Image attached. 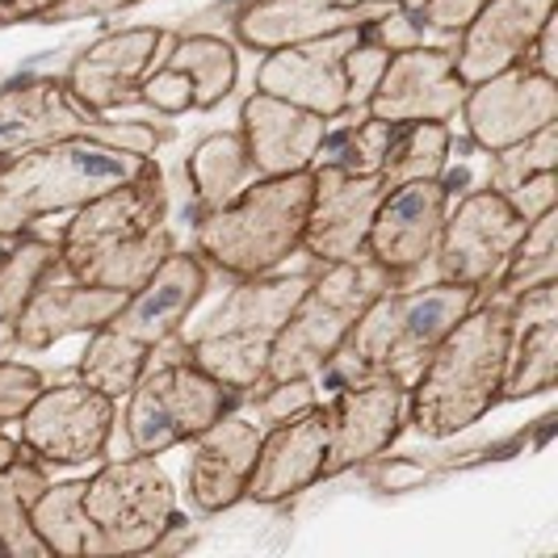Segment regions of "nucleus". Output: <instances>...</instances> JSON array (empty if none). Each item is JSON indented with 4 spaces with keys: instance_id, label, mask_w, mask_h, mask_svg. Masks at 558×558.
<instances>
[{
    "instance_id": "nucleus-37",
    "label": "nucleus",
    "mask_w": 558,
    "mask_h": 558,
    "mask_svg": "<svg viewBox=\"0 0 558 558\" xmlns=\"http://www.w3.org/2000/svg\"><path fill=\"white\" fill-rule=\"evenodd\" d=\"M558 165V122H546L542 131H533L530 140L512 143L504 151H492V177L487 190L508 194L512 185H521L533 172H550Z\"/></svg>"
},
{
    "instance_id": "nucleus-35",
    "label": "nucleus",
    "mask_w": 558,
    "mask_h": 558,
    "mask_svg": "<svg viewBox=\"0 0 558 558\" xmlns=\"http://www.w3.org/2000/svg\"><path fill=\"white\" fill-rule=\"evenodd\" d=\"M34 537L43 542L47 555L81 558L88 546V521H84V478L47 483L29 508Z\"/></svg>"
},
{
    "instance_id": "nucleus-7",
    "label": "nucleus",
    "mask_w": 558,
    "mask_h": 558,
    "mask_svg": "<svg viewBox=\"0 0 558 558\" xmlns=\"http://www.w3.org/2000/svg\"><path fill=\"white\" fill-rule=\"evenodd\" d=\"M311 274H260L240 278L235 290L219 307L210 311L197 328H181V344L197 369L219 378L235 395H248L265 387L269 349L278 340L281 324L307 290Z\"/></svg>"
},
{
    "instance_id": "nucleus-16",
    "label": "nucleus",
    "mask_w": 558,
    "mask_h": 558,
    "mask_svg": "<svg viewBox=\"0 0 558 558\" xmlns=\"http://www.w3.org/2000/svg\"><path fill=\"white\" fill-rule=\"evenodd\" d=\"M328 408V458L324 478H336L369 458L387 453L408 424V383L399 378H365L336 387Z\"/></svg>"
},
{
    "instance_id": "nucleus-27",
    "label": "nucleus",
    "mask_w": 558,
    "mask_h": 558,
    "mask_svg": "<svg viewBox=\"0 0 558 558\" xmlns=\"http://www.w3.org/2000/svg\"><path fill=\"white\" fill-rule=\"evenodd\" d=\"M47 462H38L26 446L13 462L0 466V555L9 558H47L43 542L34 537L29 508L47 487Z\"/></svg>"
},
{
    "instance_id": "nucleus-40",
    "label": "nucleus",
    "mask_w": 558,
    "mask_h": 558,
    "mask_svg": "<svg viewBox=\"0 0 558 558\" xmlns=\"http://www.w3.org/2000/svg\"><path fill=\"white\" fill-rule=\"evenodd\" d=\"M140 101H147L151 110L160 113H185L194 110V81L181 72V68H151L140 84Z\"/></svg>"
},
{
    "instance_id": "nucleus-26",
    "label": "nucleus",
    "mask_w": 558,
    "mask_h": 558,
    "mask_svg": "<svg viewBox=\"0 0 558 558\" xmlns=\"http://www.w3.org/2000/svg\"><path fill=\"white\" fill-rule=\"evenodd\" d=\"M126 303L122 290H101V286H84V281H56V274L34 286L17 319H13V336H17V353H38L51 349L63 336L93 332L101 324H110L118 307Z\"/></svg>"
},
{
    "instance_id": "nucleus-6",
    "label": "nucleus",
    "mask_w": 558,
    "mask_h": 558,
    "mask_svg": "<svg viewBox=\"0 0 558 558\" xmlns=\"http://www.w3.org/2000/svg\"><path fill=\"white\" fill-rule=\"evenodd\" d=\"M311 172L256 177L231 202L197 215L194 244L227 278H260L303 248Z\"/></svg>"
},
{
    "instance_id": "nucleus-12",
    "label": "nucleus",
    "mask_w": 558,
    "mask_h": 558,
    "mask_svg": "<svg viewBox=\"0 0 558 558\" xmlns=\"http://www.w3.org/2000/svg\"><path fill=\"white\" fill-rule=\"evenodd\" d=\"M110 395L93 391L88 383H59V387H43L34 395L26 412L17 416L22 424V446L47 462V466H88V462H101L106 449H110L113 412Z\"/></svg>"
},
{
    "instance_id": "nucleus-44",
    "label": "nucleus",
    "mask_w": 558,
    "mask_h": 558,
    "mask_svg": "<svg viewBox=\"0 0 558 558\" xmlns=\"http://www.w3.org/2000/svg\"><path fill=\"white\" fill-rule=\"evenodd\" d=\"M525 63H530V68H537L542 76L558 81V26H555V13H550V22H546V26L537 29V38H533Z\"/></svg>"
},
{
    "instance_id": "nucleus-24",
    "label": "nucleus",
    "mask_w": 558,
    "mask_h": 558,
    "mask_svg": "<svg viewBox=\"0 0 558 558\" xmlns=\"http://www.w3.org/2000/svg\"><path fill=\"white\" fill-rule=\"evenodd\" d=\"M328 126H332V118L299 110V106L269 97L260 88H252V97L240 110V140H244V151H248L256 177L311 172Z\"/></svg>"
},
{
    "instance_id": "nucleus-9",
    "label": "nucleus",
    "mask_w": 558,
    "mask_h": 558,
    "mask_svg": "<svg viewBox=\"0 0 558 558\" xmlns=\"http://www.w3.org/2000/svg\"><path fill=\"white\" fill-rule=\"evenodd\" d=\"M126 437L135 453H165L194 441L202 428L235 408L240 395L197 369L181 344V332L151 349V362L140 374L135 391L126 395Z\"/></svg>"
},
{
    "instance_id": "nucleus-5",
    "label": "nucleus",
    "mask_w": 558,
    "mask_h": 558,
    "mask_svg": "<svg viewBox=\"0 0 558 558\" xmlns=\"http://www.w3.org/2000/svg\"><path fill=\"white\" fill-rule=\"evenodd\" d=\"M156 156L101 140H59L0 160V235L26 231L47 215L81 210L84 202L140 177Z\"/></svg>"
},
{
    "instance_id": "nucleus-46",
    "label": "nucleus",
    "mask_w": 558,
    "mask_h": 558,
    "mask_svg": "<svg viewBox=\"0 0 558 558\" xmlns=\"http://www.w3.org/2000/svg\"><path fill=\"white\" fill-rule=\"evenodd\" d=\"M17 453H22V441H13V437H4V433H0V466H4V462H13Z\"/></svg>"
},
{
    "instance_id": "nucleus-20",
    "label": "nucleus",
    "mask_w": 558,
    "mask_h": 558,
    "mask_svg": "<svg viewBox=\"0 0 558 558\" xmlns=\"http://www.w3.org/2000/svg\"><path fill=\"white\" fill-rule=\"evenodd\" d=\"M168 43V29L160 26H135V29H118L97 38L84 56L72 59L68 68V93L97 113H110L126 101L140 97L143 76L160 63V51Z\"/></svg>"
},
{
    "instance_id": "nucleus-28",
    "label": "nucleus",
    "mask_w": 558,
    "mask_h": 558,
    "mask_svg": "<svg viewBox=\"0 0 558 558\" xmlns=\"http://www.w3.org/2000/svg\"><path fill=\"white\" fill-rule=\"evenodd\" d=\"M185 177L194 185L197 215H202V210H215V206L231 202L244 185H252L256 181V168H252L248 151H244L240 131H215V135H206L190 151Z\"/></svg>"
},
{
    "instance_id": "nucleus-29",
    "label": "nucleus",
    "mask_w": 558,
    "mask_h": 558,
    "mask_svg": "<svg viewBox=\"0 0 558 558\" xmlns=\"http://www.w3.org/2000/svg\"><path fill=\"white\" fill-rule=\"evenodd\" d=\"M558 378V315L512 324L508 340V362H504L500 399H533V395L555 391Z\"/></svg>"
},
{
    "instance_id": "nucleus-4",
    "label": "nucleus",
    "mask_w": 558,
    "mask_h": 558,
    "mask_svg": "<svg viewBox=\"0 0 558 558\" xmlns=\"http://www.w3.org/2000/svg\"><path fill=\"white\" fill-rule=\"evenodd\" d=\"M478 294L483 290L462 286V281L383 290L362 311V319L344 336L332 362L315 374V383H328L332 391L344 383H365V378L412 383L420 365L428 362V353L441 344V336L475 307Z\"/></svg>"
},
{
    "instance_id": "nucleus-10",
    "label": "nucleus",
    "mask_w": 558,
    "mask_h": 558,
    "mask_svg": "<svg viewBox=\"0 0 558 558\" xmlns=\"http://www.w3.org/2000/svg\"><path fill=\"white\" fill-rule=\"evenodd\" d=\"M84 555H147L165 546V533L181 525L177 492L160 471L156 453H131L106 462L84 478Z\"/></svg>"
},
{
    "instance_id": "nucleus-41",
    "label": "nucleus",
    "mask_w": 558,
    "mask_h": 558,
    "mask_svg": "<svg viewBox=\"0 0 558 558\" xmlns=\"http://www.w3.org/2000/svg\"><path fill=\"white\" fill-rule=\"evenodd\" d=\"M311 403H319V399H315V378L269 383V387H260V408H256V420H260V428H269V424L294 416V412H303V408H311Z\"/></svg>"
},
{
    "instance_id": "nucleus-19",
    "label": "nucleus",
    "mask_w": 558,
    "mask_h": 558,
    "mask_svg": "<svg viewBox=\"0 0 558 558\" xmlns=\"http://www.w3.org/2000/svg\"><path fill=\"white\" fill-rule=\"evenodd\" d=\"M462 97H466V84L453 68L449 47H408V51H391L383 81L365 101V113L395 126L453 122L462 110Z\"/></svg>"
},
{
    "instance_id": "nucleus-33",
    "label": "nucleus",
    "mask_w": 558,
    "mask_h": 558,
    "mask_svg": "<svg viewBox=\"0 0 558 558\" xmlns=\"http://www.w3.org/2000/svg\"><path fill=\"white\" fill-rule=\"evenodd\" d=\"M59 274V240L43 235H0V324H13L38 281Z\"/></svg>"
},
{
    "instance_id": "nucleus-1",
    "label": "nucleus",
    "mask_w": 558,
    "mask_h": 558,
    "mask_svg": "<svg viewBox=\"0 0 558 558\" xmlns=\"http://www.w3.org/2000/svg\"><path fill=\"white\" fill-rule=\"evenodd\" d=\"M165 168L151 165L140 177L113 185L81 210L59 235V269L72 281L135 294L172 252Z\"/></svg>"
},
{
    "instance_id": "nucleus-14",
    "label": "nucleus",
    "mask_w": 558,
    "mask_h": 558,
    "mask_svg": "<svg viewBox=\"0 0 558 558\" xmlns=\"http://www.w3.org/2000/svg\"><path fill=\"white\" fill-rule=\"evenodd\" d=\"M362 38V29H336V34L274 47V51H265L260 68H256V88L299 106V110L319 113V118H344L349 113L344 59Z\"/></svg>"
},
{
    "instance_id": "nucleus-3",
    "label": "nucleus",
    "mask_w": 558,
    "mask_h": 558,
    "mask_svg": "<svg viewBox=\"0 0 558 558\" xmlns=\"http://www.w3.org/2000/svg\"><path fill=\"white\" fill-rule=\"evenodd\" d=\"M512 340V315L504 303L478 294V303L428 353L408 383V424L428 441L466 433L500 403L504 362Z\"/></svg>"
},
{
    "instance_id": "nucleus-31",
    "label": "nucleus",
    "mask_w": 558,
    "mask_h": 558,
    "mask_svg": "<svg viewBox=\"0 0 558 558\" xmlns=\"http://www.w3.org/2000/svg\"><path fill=\"white\" fill-rule=\"evenodd\" d=\"M160 63L181 68L194 81V110L223 106V97L235 88V76H240V56L219 34H185L177 38L168 56H160Z\"/></svg>"
},
{
    "instance_id": "nucleus-42",
    "label": "nucleus",
    "mask_w": 558,
    "mask_h": 558,
    "mask_svg": "<svg viewBox=\"0 0 558 558\" xmlns=\"http://www.w3.org/2000/svg\"><path fill=\"white\" fill-rule=\"evenodd\" d=\"M508 206L525 219V223H533V219H542L546 210H555L558 206V177H555V168L550 172H533V177H525L521 185H512L508 190Z\"/></svg>"
},
{
    "instance_id": "nucleus-25",
    "label": "nucleus",
    "mask_w": 558,
    "mask_h": 558,
    "mask_svg": "<svg viewBox=\"0 0 558 558\" xmlns=\"http://www.w3.org/2000/svg\"><path fill=\"white\" fill-rule=\"evenodd\" d=\"M206 294V269L190 252H168L160 269L143 281L135 294H126V303L110 319L113 332L131 336L147 349L165 344L168 336H177L190 324V311Z\"/></svg>"
},
{
    "instance_id": "nucleus-39",
    "label": "nucleus",
    "mask_w": 558,
    "mask_h": 558,
    "mask_svg": "<svg viewBox=\"0 0 558 558\" xmlns=\"http://www.w3.org/2000/svg\"><path fill=\"white\" fill-rule=\"evenodd\" d=\"M47 387L43 369L4 357L0 362V424H17V416L34 403V395Z\"/></svg>"
},
{
    "instance_id": "nucleus-45",
    "label": "nucleus",
    "mask_w": 558,
    "mask_h": 558,
    "mask_svg": "<svg viewBox=\"0 0 558 558\" xmlns=\"http://www.w3.org/2000/svg\"><path fill=\"white\" fill-rule=\"evenodd\" d=\"M51 4L59 0H0V26H17V22H38Z\"/></svg>"
},
{
    "instance_id": "nucleus-30",
    "label": "nucleus",
    "mask_w": 558,
    "mask_h": 558,
    "mask_svg": "<svg viewBox=\"0 0 558 558\" xmlns=\"http://www.w3.org/2000/svg\"><path fill=\"white\" fill-rule=\"evenodd\" d=\"M550 281H558V206L525 227L521 244L512 248V256L504 260V269L492 278L483 294L508 307L521 294H530L537 286H550Z\"/></svg>"
},
{
    "instance_id": "nucleus-21",
    "label": "nucleus",
    "mask_w": 558,
    "mask_h": 558,
    "mask_svg": "<svg viewBox=\"0 0 558 558\" xmlns=\"http://www.w3.org/2000/svg\"><path fill=\"white\" fill-rule=\"evenodd\" d=\"M324 458H328V408L311 403L303 412L265 428L244 500H294L299 492H307L324 478Z\"/></svg>"
},
{
    "instance_id": "nucleus-38",
    "label": "nucleus",
    "mask_w": 558,
    "mask_h": 558,
    "mask_svg": "<svg viewBox=\"0 0 558 558\" xmlns=\"http://www.w3.org/2000/svg\"><path fill=\"white\" fill-rule=\"evenodd\" d=\"M387 59H391V51L378 47V43H369V38H362V43L349 51V59H344V76H349V113H344V118L365 113V101L374 97V88H378L383 72H387Z\"/></svg>"
},
{
    "instance_id": "nucleus-17",
    "label": "nucleus",
    "mask_w": 558,
    "mask_h": 558,
    "mask_svg": "<svg viewBox=\"0 0 558 558\" xmlns=\"http://www.w3.org/2000/svg\"><path fill=\"white\" fill-rule=\"evenodd\" d=\"M449 202H453V194H449V181H441V177L387 190L378 210H374L369 235H365V256L378 269H387L391 278L408 281L416 269L433 260Z\"/></svg>"
},
{
    "instance_id": "nucleus-18",
    "label": "nucleus",
    "mask_w": 558,
    "mask_h": 558,
    "mask_svg": "<svg viewBox=\"0 0 558 558\" xmlns=\"http://www.w3.org/2000/svg\"><path fill=\"white\" fill-rule=\"evenodd\" d=\"M387 194L383 177H353L332 165L311 168V210L303 227V252L319 265L365 256L374 210Z\"/></svg>"
},
{
    "instance_id": "nucleus-13",
    "label": "nucleus",
    "mask_w": 558,
    "mask_h": 558,
    "mask_svg": "<svg viewBox=\"0 0 558 558\" xmlns=\"http://www.w3.org/2000/svg\"><path fill=\"white\" fill-rule=\"evenodd\" d=\"M525 227L530 223L496 190H471L462 202H449L441 240L433 252L437 281H462V286L487 290L512 248L521 244Z\"/></svg>"
},
{
    "instance_id": "nucleus-36",
    "label": "nucleus",
    "mask_w": 558,
    "mask_h": 558,
    "mask_svg": "<svg viewBox=\"0 0 558 558\" xmlns=\"http://www.w3.org/2000/svg\"><path fill=\"white\" fill-rule=\"evenodd\" d=\"M391 135H395V122L357 113V118H349L340 131L328 126L315 165H332V168H340V172H353V177H378L383 156H387V147H391Z\"/></svg>"
},
{
    "instance_id": "nucleus-11",
    "label": "nucleus",
    "mask_w": 558,
    "mask_h": 558,
    "mask_svg": "<svg viewBox=\"0 0 558 558\" xmlns=\"http://www.w3.org/2000/svg\"><path fill=\"white\" fill-rule=\"evenodd\" d=\"M59 140H101L140 156H156L168 131L147 122H110L106 113L81 106L56 76H22L0 88V160Z\"/></svg>"
},
{
    "instance_id": "nucleus-8",
    "label": "nucleus",
    "mask_w": 558,
    "mask_h": 558,
    "mask_svg": "<svg viewBox=\"0 0 558 558\" xmlns=\"http://www.w3.org/2000/svg\"><path fill=\"white\" fill-rule=\"evenodd\" d=\"M391 286H403V281L391 278L387 269H378L369 256L319 265V274L307 278V290L299 294L290 319L281 324L278 340L269 349L265 387L290 383V378H315L336 357L344 336L353 332L362 311Z\"/></svg>"
},
{
    "instance_id": "nucleus-22",
    "label": "nucleus",
    "mask_w": 558,
    "mask_h": 558,
    "mask_svg": "<svg viewBox=\"0 0 558 558\" xmlns=\"http://www.w3.org/2000/svg\"><path fill=\"white\" fill-rule=\"evenodd\" d=\"M558 0H478L471 22L453 43V68L462 84L487 81L530 56L537 29L550 22Z\"/></svg>"
},
{
    "instance_id": "nucleus-23",
    "label": "nucleus",
    "mask_w": 558,
    "mask_h": 558,
    "mask_svg": "<svg viewBox=\"0 0 558 558\" xmlns=\"http://www.w3.org/2000/svg\"><path fill=\"white\" fill-rule=\"evenodd\" d=\"M260 420L240 416L235 408L219 416L210 428L194 437V458H190V504L197 512H227L248 496V478L260 453Z\"/></svg>"
},
{
    "instance_id": "nucleus-2",
    "label": "nucleus",
    "mask_w": 558,
    "mask_h": 558,
    "mask_svg": "<svg viewBox=\"0 0 558 558\" xmlns=\"http://www.w3.org/2000/svg\"><path fill=\"white\" fill-rule=\"evenodd\" d=\"M478 0H248L235 17V38L252 51H274L336 29H362L387 51L449 47L471 22Z\"/></svg>"
},
{
    "instance_id": "nucleus-32",
    "label": "nucleus",
    "mask_w": 558,
    "mask_h": 558,
    "mask_svg": "<svg viewBox=\"0 0 558 558\" xmlns=\"http://www.w3.org/2000/svg\"><path fill=\"white\" fill-rule=\"evenodd\" d=\"M449 147H453V131L449 122H408V126H395L391 147L383 156V185H408V181H433V177H446L449 168Z\"/></svg>"
},
{
    "instance_id": "nucleus-34",
    "label": "nucleus",
    "mask_w": 558,
    "mask_h": 558,
    "mask_svg": "<svg viewBox=\"0 0 558 558\" xmlns=\"http://www.w3.org/2000/svg\"><path fill=\"white\" fill-rule=\"evenodd\" d=\"M147 362H151V349L147 344L113 332L110 324H101V328H93V336H88V349L81 353L76 374H81V383H88L93 391L122 399V395L135 391V383H140L143 369H147Z\"/></svg>"
},
{
    "instance_id": "nucleus-15",
    "label": "nucleus",
    "mask_w": 558,
    "mask_h": 558,
    "mask_svg": "<svg viewBox=\"0 0 558 558\" xmlns=\"http://www.w3.org/2000/svg\"><path fill=\"white\" fill-rule=\"evenodd\" d=\"M458 113L471 131V143L492 156V151L530 140L546 122H558V81L542 76L521 59L496 76L471 84Z\"/></svg>"
},
{
    "instance_id": "nucleus-43",
    "label": "nucleus",
    "mask_w": 558,
    "mask_h": 558,
    "mask_svg": "<svg viewBox=\"0 0 558 558\" xmlns=\"http://www.w3.org/2000/svg\"><path fill=\"white\" fill-rule=\"evenodd\" d=\"M131 4H140V0H59L38 22L56 26V22H84V17H113V13L131 9Z\"/></svg>"
}]
</instances>
